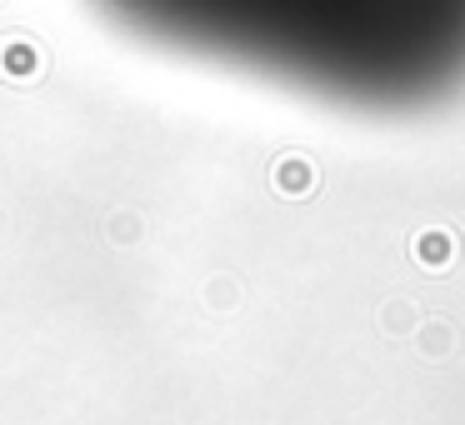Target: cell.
Returning <instances> with one entry per match:
<instances>
[{
	"mask_svg": "<svg viewBox=\"0 0 465 425\" xmlns=\"http://www.w3.org/2000/svg\"><path fill=\"white\" fill-rule=\"evenodd\" d=\"M165 51L351 111H420L465 91V0H95Z\"/></svg>",
	"mask_w": 465,
	"mask_h": 425,
	"instance_id": "6da1fadb",
	"label": "cell"
}]
</instances>
